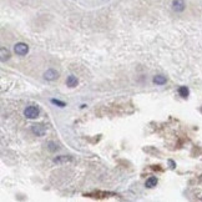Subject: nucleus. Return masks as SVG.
<instances>
[{"mask_svg": "<svg viewBox=\"0 0 202 202\" xmlns=\"http://www.w3.org/2000/svg\"><path fill=\"white\" fill-rule=\"evenodd\" d=\"M14 51H15V54H18V55H20V56H24V55L28 54L29 46L26 44H24V43H18L14 46Z\"/></svg>", "mask_w": 202, "mask_h": 202, "instance_id": "f257e3e1", "label": "nucleus"}, {"mask_svg": "<svg viewBox=\"0 0 202 202\" xmlns=\"http://www.w3.org/2000/svg\"><path fill=\"white\" fill-rule=\"evenodd\" d=\"M24 115L28 119H36L39 116V108L35 106H28L24 111Z\"/></svg>", "mask_w": 202, "mask_h": 202, "instance_id": "f03ea898", "label": "nucleus"}, {"mask_svg": "<svg viewBox=\"0 0 202 202\" xmlns=\"http://www.w3.org/2000/svg\"><path fill=\"white\" fill-rule=\"evenodd\" d=\"M31 131L36 136H44L45 132H46V127L44 125H41V123H34L31 126Z\"/></svg>", "mask_w": 202, "mask_h": 202, "instance_id": "7ed1b4c3", "label": "nucleus"}, {"mask_svg": "<svg viewBox=\"0 0 202 202\" xmlns=\"http://www.w3.org/2000/svg\"><path fill=\"white\" fill-rule=\"evenodd\" d=\"M44 77H45V80H47V81H54L59 77V73L54 69H49L44 73Z\"/></svg>", "mask_w": 202, "mask_h": 202, "instance_id": "20e7f679", "label": "nucleus"}, {"mask_svg": "<svg viewBox=\"0 0 202 202\" xmlns=\"http://www.w3.org/2000/svg\"><path fill=\"white\" fill-rule=\"evenodd\" d=\"M186 4L183 0H174L172 1V9H174L176 13H181V11L185 10Z\"/></svg>", "mask_w": 202, "mask_h": 202, "instance_id": "39448f33", "label": "nucleus"}, {"mask_svg": "<svg viewBox=\"0 0 202 202\" xmlns=\"http://www.w3.org/2000/svg\"><path fill=\"white\" fill-rule=\"evenodd\" d=\"M70 161H73L70 156H58L56 159H54L55 163H66V162H70Z\"/></svg>", "mask_w": 202, "mask_h": 202, "instance_id": "423d86ee", "label": "nucleus"}, {"mask_svg": "<svg viewBox=\"0 0 202 202\" xmlns=\"http://www.w3.org/2000/svg\"><path fill=\"white\" fill-rule=\"evenodd\" d=\"M66 85L69 86V87H75V86L77 85V79H76V76H74V75H70V76L66 79Z\"/></svg>", "mask_w": 202, "mask_h": 202, "instance_id": "0eeeda50", "label": "nucleus"}, {"mask_svg": "<svg viewBox=\"0 0 202 202\" xmlns=\"http://www.w3.org/2000/svg\"><path fill=\"white\" fill-rule=\"evenodd\" d=\"M157 185V178L151 176V177H148L146 180V187H148V188H152V187H155Z\"/></svg>", "mask_w": 202, "mask_h": 202, "instance_id": "6e6552de", "label": "nucleus"}, {"mask_svg": "<svg viewBox=\"0 0 202 202\" xmlns=\"http://www.w3.org/2000/svg\"><path fill=\"white\" fill-rule=\"evenodd\" d=\"M0 56H1V61H5V60H7L10 58V52L5 47H1V50H0Z\"/></svg>", "mask_w": 202, "mask_h": 202, "instance_id": "1a4fd4ad", "label": "nucleus"}, {"mask_svg": "<svg viewBox=\"0 0 202 202\" xmlns=\"http://www.w3.org/2000/svg\"><path fill=\"white\" fill-rule=\"evenodd\" d=\"M153 82L157 85H163L166 84V77L162 76V75H157V76L153 77Z\"/></svg>", "mask_w": 202, "mask_h": 202, "instance_id": "9d476101", "label": "nucleus"}, {"mask_svg": "<svg viewBox=\"0 0 202 202\" xmlns=\"http://www.w3.org/2000/svg\"><path fill=\"white\" fill-rule=\"evenodd\" d=\"M178 94H180V96H182V97H187V96H188V94H190V91H188V89H187L186 86H181V87L178 89Z\"/></svg>", "mask_w": 202, "mask_h": 202, "instance_id": "9b49d317", "label": "nucleus"}, {"mask_svg": "<svg viewBox=\"0 0 202 202\" xmlns=\"http://www.w3.org/2000/svg\"><path fill=\"white\" fill-rule=\"evenodd\" d=\"M47 150H49V151H51V152H54V151H56V150H58V145H56L55 142L50 141V142L47 144Z\"/></svg>", "mask_w": 202, "mask_h": 202, "instance_id": "f8f14e48", "label": "nucleus"}, {"mask_svg": "<svg viewBox=\"0 0 202 202\" xmlns=\"http://www.w3.org/2000/svg\"><path fill=\"white\" fill-rule=\"evenodd\" d=\"M51 102L55 104V105H58V106H60V107L66 106V104L64 102V101H60V100H56V99H51Z\"/></svg>", "mask_w": 202, "mask_h": 202, "instance_id": "ddd939ff", "label": "nucleus"}, {"mask_svg": "<svg viewBox=\"0 0 202 202\" xmlns=\"http://www.w3.org/2000/svg\"><path fill=\"white\" fill-rule=\"evenodd\" d=\"M168 165H170L171 168H175V167H176V163H175L172 160H168Z\"/></svg>", "mask_w": 202, "mask_h": 202, "instance_id": "4468645a", "label": "nucleus"}]
</instances>
